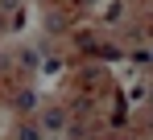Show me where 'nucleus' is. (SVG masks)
I'll return each instance as SVG.
<instances>
[{
	"label": "nucleus",
	"instance_id": "f257e3e1",
	"mask_svg": "<svg viewBox=\"0 0 153 140\" xmlns=\"http://www.w3.org/2000/svg\"><path fill=\"white\" fill-rule=\"evenodd\" d=\"M42 124H46V128H50V132H58V128H62V124H66V116H62V111H58V107H50V111H46V119H42Z\"/></svg>",
	"mask_w": 153,
	"mask_h": 140
},
{
	"label": "nucleus",
	"instance_id": "7ed1b4c3",
	"mask_svg": "<svg viewBox=\"0 0 153 140\" xmlns=\"http://www.w3.org/2000/svg\"><path fill=\"white\" fill-rule=\"evenodd\" d=\"M17 107H21V111H33V107H37V95H33V91H21V95H17Z\"/></svg>",
	"mask_w": 153,
	"mask_h": 140
},
{
	"label": "nucleus",
	"instance_id": "20e7f679",
	"mask_svg": "<svg viewBox=\"0 0 153 140\" xmlns=\"http://www.w3.org/2000/svg\"><path fill=\"white\" fill-rule=\"evenodd\" d=\"M145 58H149V62H153V49H149V54H145Z\"/></svg>",
	"mask_w": 153,
	"mask_h": 140
},
{
	"label": "nucleus",
	"instance_id": "f03ea898",
	"mask_svg": "<svg viewBox=\"0 0 153 140\" xmlns=\"http://www.w3.org/2000/svg\"><path fill=\"white\" fill-rule=\"evenodd\" d=\"M17 140H42V128L37 124H21L17 128Z\"/></svg>",
	"mask_w": 153,
	"mask_h": 140
}]
</instances>
